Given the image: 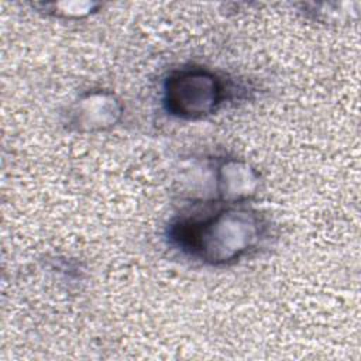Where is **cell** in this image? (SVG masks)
Returning a JSON list of instances; mask_svg holds the SVG:
<instances>
[{"mask_svg": "<svg viewBox=\"0 0 361 361\" xmlns=\"http://www.w3.org/2000/svg\"><path fill=\"white\" fill-rule=\"evenodd\" d=\"M183 247L212 262H226L250 248L258 235V221L247 212L221 213L206 221H183L173 230Z\"/></svg>", "mask_w": 361, "mask_h": 361, "instance_id": "6da1fadb", "label": "cell"}, {"mask_svg": "<svg viewBox=\"0 0 361 361\" xmlns=\"http://www.w3.org/2000/svg\"><path fill=\"white\" fill-rule=\"evenodd\" d=\"M223 99L219 79L202 69L180 71L172 75L165 87V104L179 117H202L213 110Z\"/></svg>", "mask_w": 361, "mask_h": 361, "instance_id": "7a4b0ae2", "label": "cell"}]
</instances>
